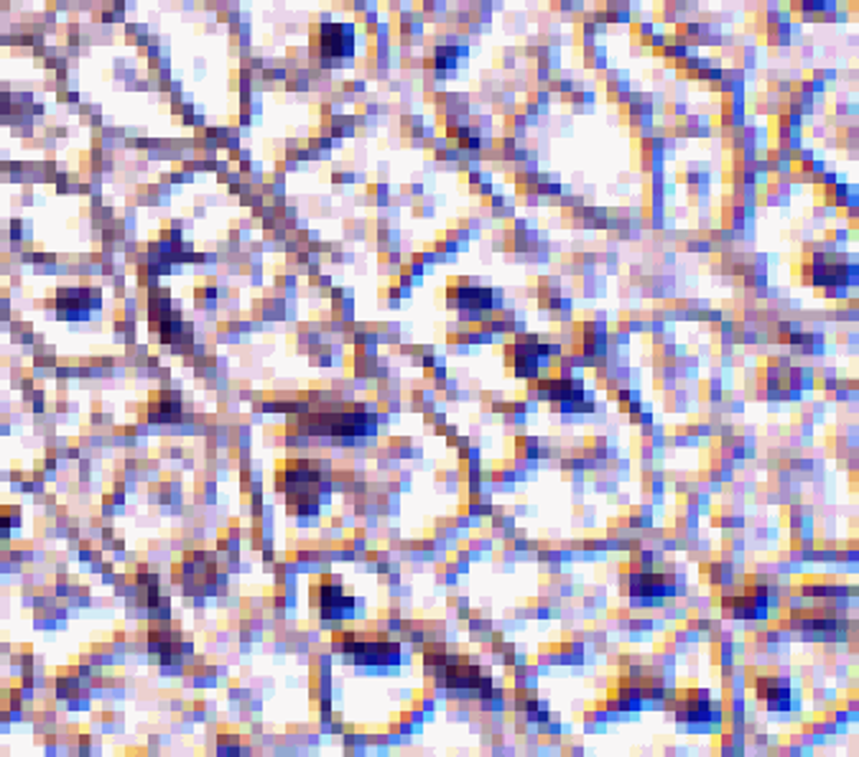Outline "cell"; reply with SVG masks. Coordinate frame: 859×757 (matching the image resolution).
<instances>
[{"mask_svg":"<svg viewBox=\"0 0 859 757\" xmlns=\"http://www.w3.org/2000/svg\"><path fill=\"white\" fill-rule=\"evenodd\" d=\"M97 303H100V291H92V288H59V319H69V322L87 319L90 309H97Z\"/></svg>","mask_w":859,"mask_h":757,"instance_id":"4","label":"cell"},{"mask_svg":"<svg viewBox=\"0 0 859 757\" xmlns=\"http://www.w3.org/2000/svg\"><path fill=\"white\" fill-rule=\"evenodd\" d=\"M587 352L590 355H602L605 352V347H607V334H605V329H602V324H592L590 326V332H587Z\"/></svg>","mask_w":859,"mask_h":757,"instance_id":"12","label":"cell"},{"mask_svg":"<svg viewBox=\"0 0 859 757\" xmlns=\"http://www.w3.org/2000/svg\"><path fill=\"white\" fill-rule=\"evenodd\" d=\"M630 592L638 605H661L673 594V579L658 571H640L630 576Z\"/></svg>","mask_w":859,"mask_h":757,"instance_id":"3","label":"cell"},{"mask_svg":"<svg viewBox=\"0 0 859 757\" xmlns=\"http://www.w3.org/2000/svg\"><path fill=\"white\" fill-rule=\"evenodd\" d=\"M493 296L497 294H493L490 288H457L454 291L459 309H475V311L493 309Z\"/></svg>","mask_w":859,"mask_h":757,"instance_id":"10","label":"cell"},{"mask_svg":"<svg viewBox=\"0 0 859 757\" xmlns=\"http://www.w3.org/2000/svg\"><path fill=\"white\" fill-rule=\"evenodd\" d=\"M344 653L355 665L365 668H396L401 663V645L388 640H355L347 635Z\"/></svg>","mask_w":859,"mask_h":757,"instance_id":"1","label":"cell"},{"mask_svg":"<svg viewBox=\"0 0 859 757\" xmlns=\"http://www.w3.org/2000/svg\"><path fill=\"white\" fill-rule=\"evenodd\" d=\"M319 54L325 64H342L355 54V28L349 23H322Z\"/></svg>","mask_w":859,"mask_h":757,"instance_id":"2","label":"cell"},{"mask_svg":"<svg viewBox=\"0 0 859 757\" xmlns=\"http://www.w3.org/2000/svg\"><path fill=\"white\" fill-rule=\"evenodd\" d=\"M852 281L849 265H819L816 268V284L822 286H847Z\"/></svg>","mask_w":859,"mask_h":757,"instance_id":"11","label":"cell"},{"mask_svg":"<svg viewBox=\"0 0 859 757\" xmlns=\"http://www.w3.org/2000/svg\"><path fill=\"white\" fill-rule=\"evenodd\" d=\"M549 347L546 344H513L508 350V358H513V367H516V375L520 378H535L538 370H541V362L543 358H549Z\"/></svg>","mask_w":859,"mask_h":757,"instance_id":"6","label":"cell"},{"mask_svg":"<svg viewBox=\"0 0 859 757\" xmlns=\"http://www.w3.org/2000/svg\"><path fill=\"white\" fill-rule=\"evenodd\" d=\"M8 110H11V97L3 95V93H0V115L8 113Z\"/></svg>","mask_w":859,"mask_h":757,"instance_id":"13","label":"cell"},{"mask_svg":"<svg viewBox=\"0 0 859 757\" xmlns=\"http://www.w3.org/2000/svg\"><path fill=\"white\" fill-rule=\"evenodd\" d=\"M758 697L767 701L770 712H788L791 709V681L788 679H760Z\"/></svg>","mask_w":859,"mask_h":757,"instance_id":"8","label":"cell"},{"mask_svg":"<svg viewBox=\"0 0 859 757\" xmlns=\"http://www.w3.org/2000/svg\"><path fill=\"white\" fill-rule=\"evenodd\" d=\"M678 720L691 721L694 727H696V724H702V721L714 720V709H711L709 691H704V689L686 691V694L678 699Z\"/></svg>","mask_w":859,"mask_h":757,"instance_id":"7","label":"cell"},{"mask_svg":"<svg viewBox=\"0 0 859 757\" xmlns=\"http://www.w3.org/2000/svg\"><path fill=\"white\" fill-rule=\"evenodd\" d=\"M725 612L729 617H740V620H763L767 617V607H770V600H767V589L755 587L747 589L745 594H737V597H725Z\"/></svg>","mask_w":859,"mask_h":757,"instance_id":"5","label":"cell"},{"mask_svg":"<svg viewBox=\"0 0 859 757\" xmlns=\"http://www.w3.org/2000/svg\"><path fill=\"white\" fill-rule=\"evenodd\" d=\"M319 607H322V615H325V617H332V620H344V617H349V615H352L355 600H352V597H347L340 584H334V587L322 589V594H319Z\"/></svg>","mask_w":859,"mask_h":757,"instance_id":"9","label":"cell"}]
</instances>
